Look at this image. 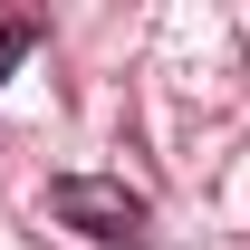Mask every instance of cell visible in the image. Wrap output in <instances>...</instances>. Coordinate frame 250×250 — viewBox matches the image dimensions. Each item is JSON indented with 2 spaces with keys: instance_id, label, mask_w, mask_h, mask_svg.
<instances>
[{
  "instance_id": "2",
  "label": "cell",
  "mask_w": 250,
  "mask_h": 250,
  "mask_svg": "<svg viewBox=\"0 0 250 250\" xmlns=\"http://www.w3.org/2000/svg\"><path fill=\"white\" fill-rule=\"evenodd\" d=\"M29 48V29H0V77H10V58Z\"/></svg>"
},
{
  "instance_id": "1",
  "label": "cell",
  "mask_w": 250,
  "mask_h": 250,
  "mask_svg": "<svg viewBox=\"0 0 250 250\" xmlns=\"http://www.w3.org/2000/svg\"><path fill=\"white\" fill-rule=\"evenodd\" d=\"M48 212H58L67 231H87V241H125V250L145 241V221H154V212H145V192L96 183V173H67V183L48 192Z\"/></svg>"
}]
</instances>
